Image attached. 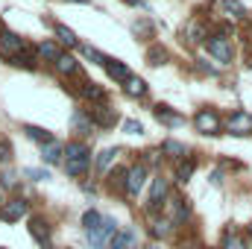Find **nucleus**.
I'll list each match as a JSON object with an SVG mask.
<instances>
[{
  "instance_id": "obj_1",
  "label": "nucleus",
  "mask_w": 252,
  "mask_h": 249,
  "mask_svg": "<svg viewBox=\"0 0 252 249\" xmlns=\"http://www.w3.org/2000/svg\"><path fill=\"white\" fill-rule=\"evenodd\" d=\"M208 53H211L217 62H223V64L232 62L235 50H232V41H229V35H226V27H223L217 35H211V38H208Z\"/></svg>"
},
{
  "instance_id": "obj_2",
  "label": "nucleus",
  "mask_w": 252,
  "mask_h": 249,
  "mask_svg": "<svg viewBox=\"0 0 252 249\" xmlns=\"http://www.w3.org/2000/svg\"><path fill=\"white\" fill-rule=\"evenodd\" d=\"M193 126H196V132H202V135H217V132H220V118H217V112L202 109V112H196Z\"/></svg>"
},
{
  "instance_id": "obj_3",
  "label": "nucleus",
  "mask_w": 252,
  "mask_h": 249,
  "mask_svg": "<svg viewBox=\"0 0 252 249\" xmlns=\"http://www.w3.org/2000/svg\"><path fill=\"white\" fill-rule=\"evenodd\" d=\"M24 38H18L15 32H0V53L6 56V59H15L18 53H24Z\"/></svg>"
},
{
  "instance_id": "obj_4",
  "label": "nucleus",
  "mask_w": 252,
  "mask_h": 249,
  "mask_svg": "<svg viewBox=\"0 0 252 249\" xmlns=\"http://www.w3.org/2000/svg\"><path fill=\"white\" fill-rule=\"evenodd\" d=\"M144 179H147V167L144 164H135V167H129L126 170V193L129 196H138V190L144 187Z\"/></svg>"
},
{
  "instance_id": "obj_5",
  "label": "nucleus",
  "mask_w": 252,
  "mask_h": 249,
  "mask_svg": "<svg viewBox=\"0 0 252 249\" xmlns=\"http://www.w3.org/2000/svg\"><path fill=\"white\" fill-rule=\"evenodd\" d=\"M88 118H91V124H97V126H115L118 124V112L115 109H109V106H91L88 109Z\"/></svg>"
},
{
  "instance_id": "obj_6",
  "label": "nucleus",
  "mask_w": 252,
  "mask_h": 249,
  "mask_svg": "<svg viewBox=\"0 0 252 249\" xmlns=\"http://www.w3.org/2000/svg\"><path fill=\"white\" fill-rule=\"evenodd\" d=\"M115 232H118V223H115L112 217H106V220L100 223V229H97L94 235H88V238H91V247L103 249V247H106V241H109V238H112Z\"/></svg>"
},
{
  "instance_id": "obj_7",
  "label": "nucleus",
  "mask_w": 252,
  "mask_h": 249,
  "mask_svg": "<svg viewBox=\"0 0 252 249\" xmlns=\"http://www.w3.org/2000/svg\"><path fill=\"white\" fill-rule=\"evenodd\" d=\"M226 126L232 135H252V115L250 112H235Z\"/></svg>"
},
{
  "instance_id": "obj_8",
  "label": "nucleus",
  "mask_w": 252,
  "mask_h": 249,
  "mask_svg": "<svg viewBox=\"0 0 252 249\" xmlns=\"http://www.w3.org/2000/svg\"><path fill=\"white\" fill-rule=\"evenodd\" d=\"M27 214V202L24 199H12V202H6V208L0 211V217L6 220V223H15V220H21Z\"/></svg>"
},
{
  "instance_id": "obj_9",
  "label": "nucleus",
  "mask_w": 252,
  "mask_h": 249,
  "mask_svg": "<svg viewBox=\"0 0 252 249\" xmlns=\"http://www.w3.org/2000/svg\"><path fill=\"white\" fill-rule=\"evenodd\" d=\"M167 211H170L173 223H185V220H188V205H185V199H182V196H170Z\"/></svg>"
},
{
  "instance_id": "obj_10",
  "label": "nucleus",
  "mask_w": 252,
  "mask_h": 249,
  "mask_svg": "<svg viewBox=\"0 0 252 249\" xmlns=\"http://www.w3.org/2000/svg\"><path fill=\"white\" fill-rule=\"evenodd\" d=\"M164 196H167V179L158 176V179H153V190H150V202H147V205H150V208H158Z\"/></svg>"
},
{
  "instance_id": "obj_11",
  "label": "nucleus",
  "mask_w": 252,
  "mask_h": 249,
  "mask_svg": "<svg viewBox=\"0 0 252 249\" xmlns=\"http://www.w3.org/2000/svg\"><path fill=\"white\" fill-rule=\"evenodd\" d=\"M30 235H32V238H35L44 249H50V229H47V223H44V220H32Z\"/></svg>"
},
{
  "instance_id": "obj_12",
  "label": "nucleus",
  "mask_w": 252,
  "mask_h": 249,
  "mask_svg": "<svg viewBox=\"0 0 252 249\" xmlns=\"http://www.w3.org/2000/svg\"><path fill=\"white\" fill-rule=\"evenodd\" d=\"M220 6H223L226 18H232V21H244V18H247V9H244L238 0H220Z\"/></svg>"
},
{
  "instance_id": "obj_13",
  "label": "nucleus",
  "mask_w": 252,
  "mask_h": 249,
  "mask_svg": "<svg viewBox=\"0 0 252 249\" xmlns=\"http://www.w3.org/2000/svg\"><path fill=\"white\" fill-rule=\"evenodd\" d=\"M124 91L129 97H144V94H147V82H144L141 76H129L124 82Z\"/></svg>"
},
{
  "instance_id": "obj_14",
  "label": "nucleus",
  "mask_w": 252,
  "mask_h": 249,
  "mask_svg": "<svg viewBox=\"0 0 252 249\" xmlns=\"http://www.w3.org/2000/svg\"><path fill=\"white\" fill-rule=\"evenodd\" d=\"M53 67H56V70H59L62 76H70V73H76V70H79L76 59H73V56H67V53H62V56H59V59L53 62Z\"/></svg>"
},
{
  "instance_id": "obj_15",
  "label": "nucleus",
  "mask_w": 252,
  "mask_h": 249,
  "mask_svg": "<svg viewBox=\"0 0 252 249\" xmlns=\"http://www.w3.org/2000/svg\"><path fill=\"white\" fill-rule=\"evenodd\" d=\"M106 70H109V76H112V79H118V82H126V79L132 76V73H129V67H126L124 62H115V59H109V62H106Z\"/></svg>"
},
{
  "instance_id": "obj_16",
  "label": "nucleus",
  "mask_w": 252,
  "mask_h": 249,
  "mask_svg": "<svg viewBox=\"0 0 252 249\" xmlns=\"http://www.w3.org/2000/svg\"><path fill=\"white\" fill-rule=\"evenodd\" d=\"M62 144H56V141H50V144H44V147H41V158H44V161H47V164H56V161H59V158H62Z\"/></svg>"
},
{
  "instance_id": "obj_17",
  "label": "nucleus",
  "mask_w": 252,
  "mask_h": 249,
  "mask_svg": "<svg viewBox=\"0 0 252 249\" xmlns=\"http://www.w3.org/2000/svg\"><path fill=\"white\" fill-rule=\"evenodd\" d=\"M185 38H188L190 44L202 41V38H205V27H202L199 21H188V24H185Z\"/></svg>"
},
{
  "instance_id": "obj_18",
  "label": "nucleus",
  "mask_w": 252,
  "mask_h": 249,
  "mask_svg": "<svg viewBox=\"0 0 252 249\" xmlns=\"http://www.w3.org/2000/svg\"><path fill=\"white\" fill-rule=\"evenodd\" d=\"M88 170V158H70V161H64V173L67 176H82Z\"/></svg>"
},
{
  "instance_id": "obj_19",
  "label": "nucleus",
  "mask_w": 252,
  "mask_h": 249,
  "mask_svg": "<svg viewBox=\"0 0 252 249\" xmlns=\"http://www.w3.org/2000/svg\"><path fill=\"white\" fill-rule=\"evenodd\" d=\"M156 118H158L161 124H167V126H179V124H182V118H179V115H173L167 106H156Z\"/></svg>"
},
{
  "instance_id": "obj_20",
  "label": "nucleus",
  "mask_w": 252,
  "mask_h": 249,
  "mask_svg": "<svg viewBox=\"0 0 252 249\" xmlns=\"http://www.w3.org/2000/svg\"><path fill=\"white\" fill-rule=\"evenodd\" d=\"M100 223H103V217H100L97 211H85V214H82V226H85L88 235H94V232L100 229Z\"/></svg>"
},
{
  "instance_id": "obj_21",
  "label": "nucleus",
  "mask_w": 252,
  "mask_h": 249,
  "mask_svg": "<svg viewBox=\"0 0 252 249\" xmlns=\"http://www.w3.org/2000/svg\"><path fill=\"white\" fill-rule=\"evenodd\" d=\"M223 249H247V238L238 235V232H226V238H223Z\"/></svg>"
},
{
  "instance_id": "obj_22",
  "label": "nucleus",
  "mask_w": 252,
  "mask_h": 249,
  "mask_svg": "<svg viewBox=\"0 0 252 249\" xmlns=\"http://www.w3.org/2000/svg\"><path fill=\"white\" fill-rule=\"evenodd\" d=\"M62 156H67V161L70 158H88V147L85 144H67L62 150Z\"/></svg>"
},
{
  "instance_id": "obj_23",
  "label": "nucleus",
  "mask_w": 252,
  "mask_h": 249,
  "mask_svg": "<svg viewBox=\"0 0 252 249\" xmlns=\"http://www.w3.org/2000/svg\"><path fill=\"white\" fill-rule=\"evenodd\" d=\"M161 153H167L170 158H182V156H185V144H179V141H164V144H161Z\"/></svg>"
},
{
  "instance_id": "obj_24",
  "label": "nucleus",
  "mask_w": 252,
  "mask_h": 249,
  "mask_svg": "<svg viewBox=\"0 0 252 249\" xmlns=\"http://www.w3.org/2000/svg\"><path fill=\"white\" fill-rule=\"evenodd\" d=\"M38 56H44V59H50V62H56L62 53H59V47L53 44V41H44V44H38Z\"/></svg>"
},
{
  "instance_id": "obj_25",
  "label": "nucleus",
  "mask_w": 252,
  "mask_h": 249,
  "mask_svg": "<svg viewBox=\"0 0 252 249\" xmlns=\"http://www.w3.org/2000/svg\"><path fill=\"white\" fill-rule=\"evenodd\" d=\"M70 121H73V126H76L82 135H88V132H91V118H88L85 112H73V118H70Z\"/></svg>"
},
{
  "instance_id": "obj_26",
  "label": "nucleus",
  "mask_w": 252,
  "mask_h": 249,
  "mask_svg": "<svg viewBox=\"0 0 252 249\" xmlns=\"http://www.w3.org/2000/svg\"><path fill=\"white\" fill-rule=\"evenodd\" d=\"M24 132H27L32 141H41V144H50V141H53V138H50V132H47V129H38V126H27Z\"/></svg>"
},
{
  "instance_id": "obj_27",
  "label": "nucleus",
  "mask_w": 252,
  "mask_h": 249,
  "mask_svg": "<svg viewBox=\"0 0 252 249\" xmlns=\"http://www.w3.org/2000/svg\"><path fill=\"white\" fill-rule=\"evenodd\" d=\"M132 241H135V232H121V235L109 244V249H126Z\"/></svg>"
},
{
  "instance_id": "obj_28",
  "label": "nucleus",
  "mask_w": 252,
  "mask_h": 249,
  "mask_svg": "<svg viewBox=\"0 0 252 249\" xmlns=\"http://www.w3.org/2000/svg\"><path fill=\"white\" fill-rule=\"evenodd\" d=\"M56 35H59V41H62V44H67V47H76V35H73L67 27H62V24H59V27H56Z\"/></svg>"
},
{
  "instance_id": "obj_29",
  "label": "nucleus",
  "mask_w": 252,
  "mask_h": 249,
  "mask_svg": "<svg viewBox=\"0 0 252 249\" xmlns=\"http://www.w3.org/2000/svg\"><path fill=\"white\" fill-rule=\"evenodd\" d=\"M115 156H118V150H103V153L97 156V167H100V170H106V167L115 161Z\"/></svg>"
},
{
  "instance_id": "obj_30",
  "label": "nucleus",
  "mask_w": 252,
  "mask_h": 249,
  "mask_svg": "<svg viewBox=\"0 0 252 249\" xmlns=\"http://www.w3.org/2000/svg\"><path fill=\"white\" fill-rule=\"evenodd\" d=\"M12 64H21V67H35V56L32 53H18L15 59H9Z\"/></svg>"
},
{
  "instance_id": "obj_31",
  "label": "nucleus",
  "mask_w": 252,
  "mask_h": 249,
  "mask_svg": "<svg viewBox=\"0 0 252 249\" xmlns=\"http://www.w3.org/2000/svg\"><path fill=\"white\" fill-rule=\"evenodd\" d=\"M82 97H88V100H103L106 94H103V88H97V85H85V88H82Z\"/></svg>"
},
{
  "instance_id": "obj_32",
  "label": "nucleus",
  "mask_w": 252,
  "mask_h": 249,
  "mask_svg": "<svg viewBox=\"0 0 252 249\" xmlns=\"http://www.w3.org/2000/svg\"><path fill=\"white\" fill-rule=\"evenodd\" d=\"M24 176L35 179V182H44V179H50V173H47V170H38V167H27V170H24Z\"/></svg>"
},
{
  "instance_id": "obj_33",
  "label": "nucleus",
  "mask_w": 252,
  "mask_h": 249,
  "mask_svg": "<svg viewBox=\"0 0 252 249\" xmlns=\"http://www.w3.org/2000/svg\"><path fill=\"white\" fill-rule=\"evenodd\" d=\"M109 185L112 187H126V170H115L112 179H109Z\"/></svg>"
},
{
  "instance_id": "obj_34",
  "label": "nucleus",
  "mask_w": 252,
  "mask_h": 249,
  "mask_svg": "<svg viewBox=\"0 0 252 249\" xmlns=\"http://www.w3.org/2000/svg\"><path fill=\"white\" fill-rule=\"evenodd\" d=\"M85 56H88V59H91V62L103 64V67H106V62H109V59H106V56H103V53H97V50H91V47H85Z\"/></svg>"
},
{
  "instance_id": "obj_35",
  "label": "nucleus",
  "mask_w": 252,
  "mask_h": 249,
  "mask_svg": "<svg viewBox=\"0 0 252 249\" xmlns=\"http://www.w3.org/2000/svg\"><path fill=\"white\" fill-rule=\"evenodd\" d=\"M190 173H193V161H185V164H179V179H182V182L188 179Z\"/></svg>"
},
{
  "instance_id": "obj_36",
  "label": "nucleus",
  "mask_w": 252,
  "mask_h": 249,
  "mask_svg": "<svg viewBox=\"0 0 252 249\" xmlns=\"http://www.w3.org/2000/svg\"><path fill=\"white\" fill-rule=\"evenodd\" d=\"M124 129L129 132V135H141V132H144V126H141V124H135V121H126Z\"/></svg>"
},
{
  "instance_id": "obj_37",
  "label": "nucleus",
  "mask_w": 252,
  "mask_h": 249,
  "mask_svg": "<svg viewBox=\"0 0 252 249\" xmlns=\"http://www.w3.org/2000/svg\"><path fill=\"white\" fill-rule=\"evenodd\" d=\"M9 156H12V147H9L6 141H0V161H6Z\"/></svg>"
},
{
  "instance_id": "obj_38",
  "label": "nucleus",
  "mask_w": 252,
  "mask_h": 249,
  "mask_svg": "<svg viewBox=\"0 0 252 249\" xmlns=\"http://www.w3.org/2000/svg\"><path fill=\"white\" fill-rule=\"evenodd\" d=\"M0 179H3V185H6V187H12V185H15V176H12V173H3Z\"/></svg>"
}]
</instances>
